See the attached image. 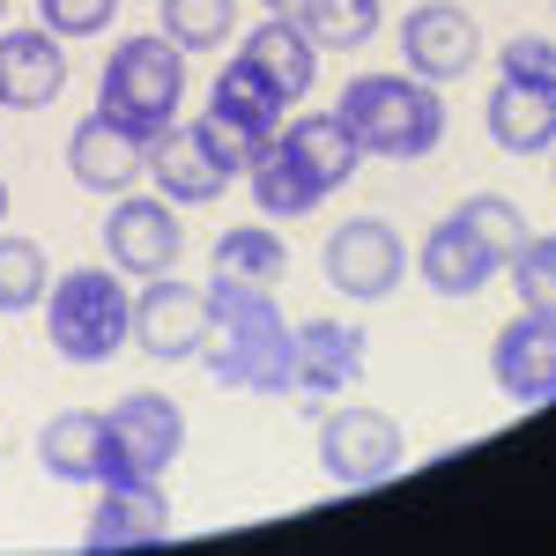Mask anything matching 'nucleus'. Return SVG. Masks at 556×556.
Segmentation results:
<instances>
[{"mask_svg": "<svg viewBox=\"0 0 556 556\" xmlns=\"http://www.w3.org/2000/svg\"><path fill=\"white\" fill-rule=\"evenodd\" d=\"M215 386L230 393H290V319L275 290L208 282V342H201Z\"/></svg>", "mask_w": 556, "mask_h": 556, "instance_id": "nucleus-1", "label": "nucleus"}, {"mask_svg": "<svg viewBox=\"0 0 556 556\" xmlns=\"http://www.w3.org/2000/svg\"><path fill=\"white\" fill-rule=\"evenodd\" d=\"M334 119L356 134L364 156H393V164H416L445 141V97L424 75H356L334 104Z\"/></svg>", "mask_w": 556, "mask_h": 556, "instance_id": "nucleus-2", "label": "nucleus"}, {"mask_svg": "<svg viewBox=\"0 0 556 556\" xmlns=\"http://www.w3.org/2000/svg\"><path fill=\"white\" fill-rule=\"evenodd\" d=\"M45 342L60 364H104L134 342V298L119 282V267H67L45 290Z\"/></svg>", "mask_w": 556, "mask_h": 556, "instance_id": "nucleus-3", "label": "nucleus"}, {"mask_svg": "<svg viewBox=\"0 0 556 556\" xmlns=\"http://www.w3.org/2000/svg\"><path fill=\"white\" fill-rule=\"evenodd\" d=\"M178 97H186V52L164 30L119 38V52L104 60V83H97V112H112L127 134L156 141L164 127H178Z\"/></svg>", "mask_w": 556, "mask_h": 556, "instance_id": "nucleus-4", "label": "nucleus"}, {"mask_svg": "<svg viewBox=\"0 0 556 556\" xmlns=\"http://www.w3.org/2000/svg\"><path fill=\"white\" fill-rule=\"evenodd\" d=\"M282 119H290V104L275 97V83H267L260 67H245V60H230V67L215 75V97H208V112L193 119V134L208 141V156L230 178H245L260 164V149L282 134Z\"/></svg>", "mask_w": 556, "mask_h": 556, "instance_id": "nucleus-5", "label": "nucleus"}, {"mask_svg": "<svg viewBox=\"0 0 556 556\" xmlns=\"http://www.w3.org/2000/svg\"><path fill=\"white\" fill-rule=\"evenodd\" d=\"M408 460V438L401 424L386 416V408H327L319 416V468L327 482H342V490H379L386 475H401Z\"/></svg>", "mask_w": 556, "mask_h": 556, "instance_id": "nucleus-6", "label": "nucleus"}, {"mask_svg": "<svg viewBox=\"0 0 556 556\" xmlns=\"http://www.w3.org/2000/svg\"><path fill=\"white\" fill-rule=\"evenodd\" d=\"M104 438L112 482H164V468L186 453V416L172 393H119V408H104Z\"/></svg>", "mask_w": 556, "mask_h": 556, "instance_id": "nucleus-7", "label": "nucleus"}, {"mask_svg": "<svg viewBox=\"0 0 556 556\" xmlns=\"http://www.w3.org/2000/svg\"><path fill=\"white\" fill-rule=\"evenodd\" d=\"M364 386V334L342 319H304L290 327V401L304 416H327L334 393Z\"/></svg>", "mask_w": 556, "mask_h": 556, "instance_id": "nucleus-8", "label": "nucleus"}, {"mask_svg": "<svg viewBox=\"0 0 556 556\" xmlns=\"http://www.w3.org/2000/svg\"><path fill=\"white\" fill-rule=\"evenodd\" d=\"M104 253L119 275H141V282H156V275H172L178 253H186V223L164 193H112V215H104Z\"/></svg>", "mask_w": 556, "mask_h": 556, "instance_id": "nucleus-9", "label": "nucleus"}, {"mask_svg": "<svg viewBox=\"0 0 556 556\" xmlns=\"http://www.w3.org/2000/svg\"><path fill=\"white\" fill-rule=\"evenodd\" d=\"M327 282L342 290V298L356 304H379L401 290V275H408V245H401V230L393 223H379V215H356V223H342L334 238H327Z\"/></svg>", "mask_w": 556, "mask_h": 556, "instance_id": "nucleus-10", "label": "nucleus"}, {"mask_svg": "<svg viewBox=\"0 0 556 556\" xmlns=\"http://www.w3.org/2000/svg\"><path fill=\"white\" fill-rule=\"evenodd\" d=\"M475 52H482V30H475V15L460 0H424V8L401 15V60H408V75L460 83L475 67Z\"/></svg>", "mask_w": 556, "mask_h": 556, "instance_id": "nucleus-11", "label": "nucleus"}, {"mask_svg": "<svg viewBox=\"0 0 556 556\" xmlns=\"http://www.w3.org/2000/svg\"><path fill=\"white\" fill-rule=\"evenodd\" d=\"M134 342L149 349L156 364H186V356H201V342H208V290H201V282H172V275H156V282L134 298Z\"/></svg>", "mask_w": 556, "mask_h": 556, "instance_id": "nucleus-12", "label": "nucleus"}, {"mask_svg": "<svg viewBox=\"0 0 556 556\" xmlns=\"http://www.w3.org/2000/svg\"><path fill=\"white\" fill-rule=\"evenodd\" d=\"M172 497H164V482H97V513H89L83 542L97 556L112 549H156V542H172Z\"/></svg>", "mask_w": 556, "mask_h": 556, "instance_id": "nucleus-13", "label": "nucleus"}, {"mask_svg": "<svg viewBox=\"0 0 556 556\" xmlns=\"http://www.w3.org/2000/svg\"><path fill=\"white\" fill-rule=\"evenodd\" d=\"M67 172H75V186H89V193H134L141 178H149V141L141 134H127L112 112H89L83 127L67 134Z\"/></svg>", "mask_w": 556, "mask_h": 556, "instance_id": "nucleus-14", "label": "nucleus"}, {"mask_svg": "<svg viewBox=\"0 0 556 556\" xmlns=\"http://www.w3.org/2000/svg\"><path fill=\"white\" fill-rule=\"evenodd\" d=\"M490 379L505 386L519 408L556 401V319L549 312H519L513 327H497V342H490Z\"/></svg>", "mask_w": 556, "mask_h": 556, "instance_id": "nucleus-15", "label": "nucleus"}, {"mask_svg": "<svg viewBox=\"0 0 556 556\" xmlns=\"http://www.w3.org/2000/svg\"><path fill=\"white\" fill-rule=\"evenodd\" d=\"M38 468L52 482H112V438H104V408H60L52 424L38 430Z\"/></svg>", "mask_w": 556, "mask_h": 556, "instance_id": "nucleus-16", "label": "nucleus"}, {"mask_svg": "<svg viewBox=\"0 0 556 556\" xmlns=\"http://www.w3.org/2000/svg\"><path fill=\"white\" fill-rule=\"evenodd\" d=\"M238 60L260 67V75L275 83L282 104L312 97V83H319V45H312V30H304L298 15H267V23H253L245 45H238Z\"/></svg>", "mask_w": 556, "mask_h": 556, "instance_id": "nucleus-17", "label": "nucleus"}, {"mask_svg": "<svg viewBox=\"0 0 556 556\" xmlns=\"http://www.w3.org/2000/svg\"><path fill=\"white\" fill-rule=\"evenodd\" d=\"M149 178H156V193L172 208H208V201H223V186H230V172L208 156V141L193 127H164L149 141Z\"/></svg>", "mask_w": 556, "mask_h": 556, "instance_id": "nucleus-18", "label": "nucleus"}, {"mask_svg": "<svg viewBox=\"0 0 556 556\" xmlns=\"http://www.w3.org/2000/svg\"><path fill=\"white\" fill-rule=\"evenodd\" d=\"M67 89V52L52 30H0V104L38 112Z\"/></svg>", "mask_w": 556, "mask_h": 556, "instance_id": "nucleus-19", "label": "nucleus"}, {"mask_svg": "<svg viewBox=\"0 0 556 556\" xmlns=\"http://www.w3.org/2000/svg\"><path fill=\"white\" fill-rule=\"evenodd\" d=\"M416 275H424L438 298H482V282L497 275V260L482 253V238H475L460 215H445V223H430L424 253H416Z\"/></svg>", "mask_w": 556, "mask_h": 556, "instance_id": "nucleus-20", "label": "nucleus"}, {"mask_svg": "<svg viewBox=\"0 0 556 556\" xmlns=\"http://www.w3.org/2000/svg\"><path fill=\"white\" fill-rule=\"evenodd\" d=\"M482 127H490V141L505 156H542V149H556V89H527V83L497 75Z\"/></svg>", "mask_w": 556, "mask_h": 556, "instance_id": "nucleus-21", "label": "nucleus"}, {"mask_svg": "<svg viewBox=\"0 0 556 556\" xmlns=\"http://www.w3.org/2000/svg\"><path fill=\"white\" fill-rule=\"evenodd\" d=\"M290 156H298L304 172L319 178V193H334V186H349L356 178V164H364V149H356V134L334 119V112H298V119H282V134H275Z\"/></svg>", "mask_w": 556, "mask_h": 556, "instance_id": "nucleus-22", "label": "nucleus"}, {"mask_svg": "<svg viewBox=\"0 0 556 556\" xmlns=\"http://www.w3.org/2000/svg\"><path fill=\"white\" fill-rule=\"evenodd\" d=\"M290 275V245L267 223H238L215 238V282H245V290H275Z\"/></svg>", "mask_w": 556, "mask_h": 556, "instance_id": "nucleus-23", "label": "nucleus"}, {"mask_svg": "<svg viewBox=\"0 0 556 556\" xmlns=\"http://www.w3.org/2000/svg\"><path fill=\"white\" fill-rule=\"evenodd\" d=\"M245 186H253V208L260 215H312L319 201H327V193H319V178L304 172L282 141H267V149H260V164L245 172Z\"/></svg>", "mask_w": 556, "mask_h": 556, "instance_id": "nucleus-24", "label": "nucleus"}, {"mask_svg": "<svg viewBox=\"0 0 556 556\" xmlns=\"http://www.w3.org/2000/svg\"><path fill=\"white\" fill-rule=\"evenodd\" d=\"M379 23H386L379 0H312L304 8V30H312L319 52H364L379 38Z\"/></svg>", "mask_w": 556, "mask_h": 556, "instance_id": "nucleus-25", "label": "nucleus"}, {"mask_svg": "<svg viewBox=\"0 0 556 556\" xmlns=\"http://www.w3.org/2000/svg\"><path fill=\"white\" fill-rule=\"evenodd\" d=\"M460 223H468L475 238H482V253L497 260V267H513L519 260V245H527V238H534V230H527V215L513 208V201H505V193H468V201H460Z\"/></svg>", "mask_w": 556, "mask_h": 556, "instance_id": "nucleus-26", "label": "nucleus"}, {"mask_svg": "<svg viewBox=\"0 0 556 556\" xmlns=\"http://www.w3.org/2000/svg\"><path fill=\"white\" fill-rule=\"evenodd\" d=\"M45 290H52L45 245H38V238H8V230H0V319L45 304Z\"/></svg>", "mask_w": 556, "mask_h": 556, "instance_id": "nucleus-27", "label": "nucleus"}, {"mask_svg": "<svg viewBox=\"0 0 556 556\" xmlns=\"http://www.w3.org/2000/svg\"><path fill=\"white\" fill-rule=\"evenodd\" d=\"M238 30V0H164V38L178 52H208Z\"/></svg>", "mask_w": 556, "mask_h": 556, "instance_id": "nucleus-28", "label": "nucleus"}, {"mask_svg": "<svg viewBox=\"0 0 556 556\" xmlns=\"http://www.w3.org/2000/svg\"><path fill=\"white\" fill-rule=\"evenodd\" d=\"M513 290H519V312H549V319H556V230H549V238H527V245H519Z\"/></svg>", "mask_w": 556, "mask_h": 556, "instance_id": "nucleus-29", "label": "nucleus"}, {"mask_svg": "<svg viewBox=\"0 0 556 556\" xmlns=\"http://www.w3.org/2000/svg\"><path fill=\"white\" fill-rule=\"evenodd\" d=\"M497 75L505 83H527V89H556V38H505V52H497Z\"/></svg>", "mask_w": 556, "mask_h": 556, "instance_id": "nucleus-30", "label": "nucleus"}, {"mask_svg": "<svg viewBox=\"0 0 556 556\" xmlns=\"http://www.w3.org/2000/svg\"><path fill=\"white\" fill-rule=\"evenodd\" d=\"M38 15L52 38H97L119 15V0H38Z\"/></svg>", "mask_w": 556, "mask_h": 556, "instance_id": "nucleus-31", "label": "nucleus"}, {"mask_svg": "<svg viewBox=\"0 0 556 556\" xmlns=\"http://www.w3.org/2000/svg\"><path fill=\"white\" fill-rule=\"evenodd\" d=\"M304 8L312 0H267V15H298V23H304Z\"/></svg>", "mask_w": 556, "mask_h": 556, "instance_id": "nucleus-32", "label": "nucleus"}, {"mask_svg": "<svg viewBox=\"0 0 556 556\" xmlns=\"http://www.w3.org/2000/svg\"><path fill=\"white\" fill-rule=\"evenodd\" d=\"M0 215H8V186H0Z\"/></svg>", "mask_w": 556, "mask_h": 556, "instance_id": "nucleus-33", "label": "nucleus"}, {"mask_svg": "<svg viewBox=\"0 0 556 556\" xmlns=\"http://www.w3.org/2000/svg\"><path fill=\"white\" fill-rule=\"evenodd\" d=\"M0 15H8V0H0Z\"/></svg>", "mask_w": 556, "mask_h": 556, "instance_id": "nucleus-34", "label": "nucleus"}]
</instances>
